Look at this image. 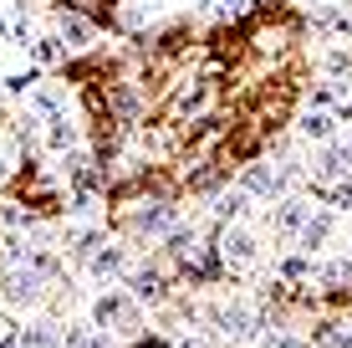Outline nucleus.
Returning <instances> with one entry per match:
<instances>
[{"label": "nucleus", "instance_id": "f257e3e1", "mask_svg": "<svg viewBox=\"0 0 352 348\" xmlns=\"http://www.w3.org/2000/svg\"><path fill=\"white\" fill-rule=\"evenodd\" d=\"M92 323H97V328H113V333H138L143 303L133 292H107V297L92 303Z\"/></svg>", "mask_w": 352, "mask_h": 348}, {"label": "nucleus", "instance_id": "f03ea898", "mask_svg": "<svg viewBox=\"0 0 352 348\" xmlns=\"http://www.w3.org/2000/svg\"><path fill=\"white\" fill-rule=\"evenodd\" d=\"M210 323H214V333H220V338H230V343L250 338V333L261 328L256 307H245V303H214V307H210Z\"/></svg>", "mask_w": 352, "mask_h": 348}, {"label": "nucleus", "instance_id": "7ed1b4c3", "mask_svg": "<svg viewBox=\"0 0 352 348\" xmlns=\"http://www.w3.org/2000/svg\"><path fill=\"white\" fill-rule=\"evenodd\" d=\"M220 261L230 272H250L261 261V241L250 231H240V225H230V231L220 236Z\"/></svg>", "mask_w": 352, "mask_h": 348}, {"label": "nucleus", "instance_id": "20e7f679", "mask_svg": "<svg viewBox=\"0 0 352 348\" xmlns=\"http://www.w3.org/2000/svg\"><path fill=\"white\" fill-rule=\"evenodd\" d=\"M347 174H352V139H327L322 159L311 164V179H317V185H337V179H347Z\"/></svg>", "mask_w": 352, "mask_h": 348}, {"label": "nucleus", "instance_id": "39448f33", "mask_svg": "<svg viewBox=\"0 0 352 348\" xmlns=\"http://www.w3.org/2000/svg\"><path fill=\"white\" fill-rule=\"evenodd\" d=\"M87 272L97 282H113V277H128V246H118V241H97V251L87 256Z\"/></svg>", "mask_w": 352, "mask_h": 348}, {"label": "nucleus", "instance_id": "423d86ee", "mask_svg": "<svg viewBox=\"0 0 352 348\" xmlns=\"http://www.w3.org/2000/svg\"><path fill=\"white\" fill-rule=\"evenodd\" d=\"M41 282H46L41 272H31V267H10V272H6V282H0V292H6V303H16V307L26 303V307H31L36 297H41Z\"/></svg>", "mask_w": 352, "mask_h": 348}, {"label": "nucleus", "instance_id": "0eeeda50", "mask_svg": "<svg viewBox=\"0 0 352 348\" xmlns=\"http://www.w3.org/2000/svg\"><path fill=\"white\" fill-rule=\"evenodd\" d=\"M133 231H143V236H168V231H179V210L164 205V200H153V205H143L138 215H133Z\"/></svg>", "mask_w": 352, "mask_h": 348}, {"label": "nucleus", "instance_id": "6e6552de", "mask_svg": "<svg viewBox=\"0 0 352 348\" xmlns=\"http://www.w3.org/2000/svg\"><path fill=\"white\" fill-rule=\"evenodd\" d=\"M77 139H82V128L72 123L67 113H52V118L41 123V143H46L52 154H72V149H77Z\"/></svg>", "mask_w": 352, "mask_h": 348}, {"label": "nucleus", "instance_id": "1a4fd4ad", "mask_svg": "<svg viewBox=\"0 0 352 348\" xmlns=\"http://www.w3.org/2000/svg\"><path fill=\"white\" fill-rule=\"evenodd\" d=\"M281 185H286V179H281V170H276V164H250V170L245 174H240V190H245V195H281Z\"/></svg>", "mask_w": 352, "mask_h": 348}, {"label": "nucleus", "instance_id": "9d476101", "mask_svg": "<svg viewBox=\"0 0 352 348\" xmlns=\"http://www.w3.org/2000/svg\"><path fill=\"white\" fill-rule=\"evenodd\" d=\"M56 36H62L67 52H87V46L97 41V26H92V21H82V16H67V10H62V21H56Z\"/></svg>", "mask_w": 352, "mask_h": 348}, {"label": "nucleus", "instance_id": "9b49d317", "mask_svg": "<svg viewBox=\"0 0 352 348\" xmlns=\"http://www.w3.org/2000/svg\"><path fill=\"white\" fill-rule=\"evenodd\" d=\"M296 128H301V139H311V143H327V139L337 134V113H332V108H307Z\"/></svg>", "mask_w": 352, "mask_h": 348}, {"label": "nucleus", "instance_id": "f8f14e48", "mask_svg": "<svg viewBox=\"0 0 352 348\" xmlns=\"http://www.w3.org/2000/svg\"><path fill=\"white\" fill-rule=\"evenodd\" d=\"M128 292L138 297V303H148V307H159L164 297H168V287L159 272H128Z\"/></svg>", "mask_w": 352, "mask_h": 348}, {"label": "nucleus", "instance_id": "ddd939ff", "mask_svg": "<svg viewBox=\"0 0 352 348\" xmlns=\"http://www.w3.org/2000/svg\"><path fill=\"white\" fill-rule=\"evenodd\" d=\"M327 241H332V215H327V210H317V215H307V225H301L296 246H301V251H307V256H311V251H322Z\"/></svg>", "mask_w": 352, "mask_h": 348}, {"label": "nucleus", "instance_id": "4468645a", "mask_svg": "<svg viewBox=\"0 0 352 348\" xmlns=\"http://www.w3.org/2000/svg\"><path fill=\"white\" fill-rule=\"evenodd\" d=\"M307 215H311L307 200H281V205H276V231H281V236H301Z\"/></svg>", "mask_w": 352, "mask_h": 348}, {"label": "nucleus", "instance_id": "2eb2a0df", "mask_svg": "<svg viewBox=\"0 0 352 348\" xmlns=\"http://www.w3.org/2000/svg\"><path fill=\"white\" fill-rule=\"evenodd\" d=\"M26 113L36 118V123H46L52 113H62V98H56L52 88H31V92H26Z\"/></svg>", "mask_w": 352, "mask_h": 348}, {"label": "nucleus", "instance_id": "dca6fc26", "mask_svg": "<svg viewBox=\"0 0 352 348\" xmlns=\"http://www.w3.org/2000/svg\"><path fill=\"white\" fill-rule=\"evenodd\" d=\"M21 343L26 348H67L56 323H31V328H21Z\"/></svg>", "mask_w": 352, "mask_h": 348}, {"label": "nucleus", "instance_id": "f3484780", "mask_svg": "<svg viewBox=\"0 0 352 348\" xmlns=\"http://www.w3.org/2000/svg\"><path fill=\"white\" fill-rule=\"evenodd\" d=\"M311 26H317L322 36H352V10H317Z\"/></svg>", "mask_w": 352, "mask_h": 348}, {"label": "nucleus", "instance_id": "a211bd4d", "mask_svg": "<svg viewBox=\"0 0 352 348\" xmlns=\"http://www.w3.org/2000/svg\"><path fill=\"white\" fill-rule=\"evenodd\" d=\"M31 57H36V67H56L67 57V46H62V36H36L31 41Z\"/></svg>", "mask_w": 352, "mask_h": 348}, {"label": "nucleus", "instance_id": "6ab92c4d", "mask_svg": "<svg viewBox=\"0 0 352 348\" xmlns=\"http://www.w3.org/2000/svg\"><path fill=\"white\" fill-rule=\"evenodd\" d=\"M317 282H322V287H347V282H352V256L322 261V267H317Z\"/></svg>", "mask_w": 352, "mask_h": 348}, {"label": "nucleus", "instance_id": "aec40b11", "mask_svg": "<svg viewBox=\"0 0 352 348\" xmlns=\"http://www.w3.org/2000/svg\"><path fill=\"white\" fill-rule=\"evenodd\" d=\"M245 205H250V195L235 185V190H225V195L214 200V215H220V221H240V215H245Z\"/></svg>", "mask_w": 352, "mask_h": 348}, {"label": "nucleus", "instance_id": "412c9836", "mask_svg": "<svg viewBox=\"0 0 352 348\" xmlns=\"http://www.w3.org/2000/svg\"><path fill=\"white\" fill-rule=\"evenodd\" d=\"M204 103H210V82H194V88H184V98H179V113L194 118Z\"/></svg>", "mask_w": 352, "mask_h": 348}, {"label": "nucleus", "instance_id": "4be33fe9", "mask_svg": "<svg viewBox=\"0 0 352 348\" xmlns=\"http://www.w3.org/2000/svg\"><path fill=\"white\" fill-rule=\"evenodd\" d=\"M317 195H327L337 210H352V174H347V179H337V185H317Z\"/></svg>", "mask_w": 352, "mask_h": 348}, {"label": "nucleus", "instance_id": "5701e85b", "mask_svg": "<svg viewBox=\"0 0 352 348\" xmlns=\"http://www.w3.org/2000/svg\"><path fill=\"white\" fill-rule=\"evenodd\" d=\"M322 72H332V77H352V52H342V46L322 52Z\"/></svg>", "mask_w": 352, "mask_h": 348}, {"label": "nucleus", "instance_id": "b1692460", "mask_svg": "<svg viewBox=\"0 0 352 348\" xmlns=\"http://www.w3.org/2000/svg\"><path fill=\"white\" fill-rule=\"evenodd\" d=\"M281 277L286 282H307L311 277V256H307V251H301V256H286L281 261Z\"/></svg>", "mask_w": 352, "mask_h": 348}, {"label": "nucleus", "instance_id": "393cba45", "mask_svg": "<svg viewBox=\"0 0 352 348\" xmlns=\"http://www.w3.org/2000/svg\"><path fill=\"white\" fill-rule=\"evenodd\" d=\"M322 348H352V328H317Z\"/></svg>", "mask_w": 352, "mask_h": 348}, {"label": "nucleus", "instance_id": "a878e982", "mask_svg": "<svg viewBox=\"0 0 352 348\" xmlns=\"http://www.w3.org/2000/svg\"><path fill=\"white\" fill-rule=\"evenodd\" d=\"M250 6H256V0H214V16H220V21H235V16H245Z\"/></svg>", "mask_w": 352, "mask_h": 348}, {"label": "nucleus", "instance_id": "bb28decb", "mask_svg": "<svg viewBox=\"0 0 352 348\" xmlns=\"http://www.w3.org/2000/svg\"><path fill=\"white\" fill-rule=\"evenodd\" d=\"M31 88H36V72H10L6 77V92H16V98H26Z\"/></svg>", "mask_w": 352, "mask_h": 348}, {"label": "nucleus", "instance_id": "cd10ccee", "mask_svg": "<svg viewBox=\"0 0 352 348\" xmlns=\"http://www.w3.org/2000/svg\"><path fill=\"white\" fill-rule=\"evenodd\" d=\"M261 348H307V343H301V338H291V333H281V328H271V333L261 338Z\"/></svg>", "mask_w": 352, "mask_h": 348}, {"label": "nucleus", "instance_id": "c85d7f7f", "mask_svg": "<svg viewBox=\"0 0 352 348\" xmlns=\"http://www.w3.org/2000/svg\"><path fill=\"white\" fill-rule=\"evenodd\" d=\"M87 333H92L87 323H72V328H62V343L67 348H82V343H87Z\"/></svg>", "mask_w": 352, "mask_h": 348}, {"label": "nucleus", "instance_id": "c756f323", "mask_svg": "<svg viewBox=\"0 0 352 348\" xmlns=\"http://www.w3.org/2000/svg\"><path fill=\"white\" fill-rule=\"evenodd\" d=\"M337 103V88L332 82H322V88H311V108H332Z\"/></svg>", "mask_w": 352, "mask_h": 348}, {"label": "nucleus", "instance_id": "7c9ffc66", "mask_svg": "<svg viewBox=\"0 0 352 348\" xmlns=\"http://www.w3.org/2000/svg\"><path fill=\"white\" fill-rule=\"evenodd\" d=\"M82 348H118V343L107 338V333H87V343H82Z\"/></svg>", "mask_w": 352, "mask_h": 348}, {"label": "nucleus", "instance_id": "2f4dec72", "mask_svg": "<svg viewBox=\"0 0 352 348\" xmlns=\"http://www.w3.org/2000/svg\"><path fill=\"white\" fill-rule=\"evenodd\" d=\"M0 348H26V343H21V328H10V333H0Z\"/></svg>", "mask_w": 352, "mask_h": 348}, {"label": "nucleus", "instance_id": "473e14b6", "mask_svg": "<svg viewBox=\"0 0 352 348\" xmlns=\"http://www.w3.org/2000/svg\"><path fill=\"white\" fill-rule=\"evenodd\" d=\"M179 348H214V343H210V338H184Z\"/></svg>", "mask_w": 352, "mask_h": 348}, {"label": "nucleus", "instance_id": "72a5a7b5", "mask_svg": "<svg viewBox=\"0 0 352 348\" xmlns=\"http://www.w3.org/2000/svg\"><path fill=\"white\" fill-rule=\"evenodd\" d=\"M6 179H10V159L0 154V185H6Z\"/></svg>", "mask_w": 352, "mask_h": 348}, {"label": "nucleus", "instance_id": "f704fd0d", "mask_svg": "<svg viewBox=\"0 0 352 348\" xmlns=\"http://www.w3.org/2000/svg\"><path fill=\"white\" fill-rule=\"evenodd\" d=\"M0 328H6V323H0Z\"/></svg>", "mask_w": 352, "mask_h": 348}]
</instances>
